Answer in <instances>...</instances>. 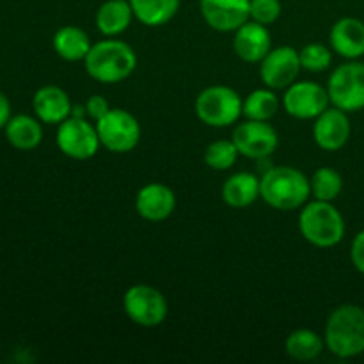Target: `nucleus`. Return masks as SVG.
Listing matches in <instances>:
<instances>
[{
  "label": "nucleus",
  "mask_w": 364,
  "mask_h": 364,
  "mask_svg": "<svg viewBox=\"0 0 364 364\" xmlns=\"http://www.w3.org/2000/svg\"><path fill=\"white\" fill-rule=\"evenodd\" d=\"M259 196L270 208L294 212L309 201L311 183L302 171L291 166L270 167L259 178Z\"/></svg>",
  "instance_id": "obj_1"
},
{
  "label": "nucleus",
  "mask_w": 364,
  "mask_h": 364,
  "mask_svg": "<svg viewBox=\"0 0 364 364\" xmlns=\"http://www.w3.org/2000/svg\"><path fill=\"white\" fill-rule=\"evenodd\" d=\"M84 68L100 84H119L137 68V53L128 43L107 38L91 46Z\"/></svg>",
  "instance_id": "obj_2"
},
{
  "label": "nucleus",
  "mask_w": 364,
  "mask_h": 364,
  "mask_svg": "<svg viewBox=\"0 0 364 364\" xmlns=\"http://www.w3.org/2000/svg\"><path fill=\"white\" fill-rule=\"evenodd\" d=\"M326 347L340 359L364 354V308L343 304L334 309L326 323Z\"/></svg>",
  "instance_id": "obj_3"
},
{
  "label": "nucleus",
  "mask_w": 364,
  "mask_h": 364,
  "mask_svg": "<svg viewBox=\"0 0 364 364\" xmlns=\"http://www.w3.org/2000/svg\"><path fill=\"white\" fill-rule=\"evenodd\" d=\"M299 230L308 244L329 249L340 244L345 237V219L331 201H308L301 208Z\"/></svg>",
  "instance_id": "obj_4"
},
{
  "label": "nucleus",
  "mask_w": 364,
  "mask_h": 364,
  "mask_svg": "<svg viewBox=\"0 0 364 364\" xmlns=\"http://www.w3.org/2000/svg\"><path fill=\"white\" fill-rule=\"evenodd\" d=\"M196 114L206 127H231L244 116V100L233 87L210 85L196 98Z\"/></svg>",
  "instance_id": "obj_5"
},
{
  "label": "nucleus",
  "mask_w": 364,
  "mask_h": 364,
  "mask_svg": "<svg viewBox=\"0 0 364 364\" xmlns=\"http://www.w3.org/2000/svg\"><path fill=\"white\" fill-rule=\"evenodd\" d=\"M331 105L345 112H359L364 109V63L348 60L331 73L327 80Z\"/></svg>",
  "instance_id": "obj_6"
},
{
  "label": "nucleus",
  "mask_w": 364,
  "mask_h": 364,
  "mask_svg": "<svg viewBox=\"0 0 364 364\" xmlns=\"http://www.w3.org/2000/svg\"><path fill=\"white\" fill-rule=\"evenodd\" d=\"M100 142L112 153H130L141 142V123L134 114L112 107L100 121H96Z\"/></svg>",
  "instance_id": "obj_7"
},
{
  "label": "nucleus",
  "mask_w": 364,
  "mask_h": 364,
  "mask_svg": "<svg viewBox=\"0 0 364 364\" xmlns=\"http://www.w3.org/2000/svg\"><path fill=\"white\" fill-rule=\"evenodd\" d=\"M123 309L135 326L159 327L166 322L169 306L160 290L149 284H134L123 295Z\"/></svg>",
  "instance_id": "obj_8"
},
{
  "label": "nucleus",
  "mask_w": 364,
  "mask_h": 364,
  "mask_svg": "<svg viewBox=\"0 0 364 364\" xmlns=\"http://www.w3.org/2000/svg\"><path fill=\"white\" fill-rule=\"evenodd\" d=\"M55 141L60 153L73 160L92 159L102 146L96 123H89L87 117L70 116L57 124Z\"/></svg>",
  "instance_id": "obj_9"
},
{
  "label": "nucleus",
  "mask_w": 364,
  "mask_h": 364,
  "mask_svg": "<svg viewBox=\"0 0 364 364\" xmlns=\"http://www.w3.org/2000/svg\"><path fill=\"white\" fill-rule=\"evenodd\" d=\"M235 146L242 156L252 160L269 159L279 146V137L269 121L245 119L235 127L233 135Z\"/></svg>",
  "instance_id": "obj_10"
},
{
  "label": "nucleus",
  "mask_w": 364,
  "mask_h": 364,
  "mask_svg": "<svg viewBox=\"0 0 364 364\" xmlns=\"http://www.w3.org/2000/svg\"><path fill=\"white\" fill-rule=\"evenodd\" d=\"M331 98L327 87L316 82L302 80L288 85L283 95V107L295 119H316L329 109Z\"/></svg>",
  "instance_id": "obj_11"
},
{
  "label": "nucleus",
  "mask_w": 364,
  "mask_h": 364,
  "mask_svg": "<svg viewBox=\"0 0 364 364\" xmlns=\"http://www.w3.org/2000/svg\"><path fill=\"white\" fill-rule=\"evenodd\" d=\"M302 70L301 55L294 46H277L272 48L259 63V77L265 87L287 89L297 80Z\"/></svg>",
  "instance_id": "obj_12"
},
{
  "label": "nucleus",
  "mask_w": 364,
  "mask_h": 364,
  "mask_svg": "<svg viewBox=\"0 0 364 364\" xmlns=\"http://www.w3.org/2000/svg\"><path fill=\"white\" fill-rule=\"evenodd\" d=\"M206 25L217 32H235L251 20V0H199Z\"/></svg>",
  "instance_id": "obj_13"
},
{
  "label": "nucleus",
  "mask_w": 364,
  "mask_h": 364,
  "mask_svg": "<svg viewBox=\"0 0 364 364\" xmlns=\"http://www.w3.org/2000/svg\"><path fill=\"white\" fill-rule=\"evenodd\" d=\"M352 134V124L348 112L329 107L323 110L313 123V139L323 151H340L348 142Z\"/></svg>",
  "instance_id": "obj_14"
},
{
  "label": "nucleus",
  "mask_w": 364,
  "mask_h": 364,
  "mask_svg": "<svg viewBox=\"0 0 364 364\" xmlns=\"http://www.w3.org/2000/svg\"><path fill=\"white\" fill-rule=\"evenodd\" d=\"M176 208V196L173 188L164 183H148L135 196V210L149 223H162L169 219Z\"/></svg>",
  "instance_id": "obj_15"
},
{
  "label": "nucleus",
  "mask_w": 364,
  "mask_h": 364,
  "mask_svg": "<svg viewBox=\"0 0 364 364\" xmlns=\"http://www.w3.org/2000/svg\"><path fill=\"white\" fill-rule=\"evenodd\" d=\"M233 50L245 63H262L263 57L272 50V39L267 25L255 20L245 21L235 31Z\"/></svg>",
  "instance_id": "obj_16"
},
{
  "label": "nucleus",
  "mask_w": 364,
  "mask_h": 364,
  "mask_svg": "<svg viewBox=\"0 0 364 364\" xmlns=\"http://www.w3.org/2000/svg\"><path fill=\"white\" fill-rule=\"evenodd\" d=\"M331 48L343 59L355 60L364 55V21L354 16H343L331 27Z\"/></svg>",
  "instance_id": "obj_17"
},
{
  "label": "nucleus",
  "mask_w": 364,
  "mask_h": 364,
  "mask_svg": "<svg viewBox=\"0 0 364 364\" xmlns=\"http://www.w3.org/2000/svg\"><path fill=\"white\" fill-rule=\"evenodd\" d=\"M34 116L45 124H60L71 116L70 95L59 85H43L34 92L32 98Z\"/></svg>",
  "instance_id": "obj_18"
},
{
  "label": "nucleus",
  "mask_w": 364,
  "mask_h": 364,
  "mask_svg": "<svg viewBox=\"0 0 364 364\" xmlns=\"http://www.w3.org/2000/svg\"><path fill=\"white\" fill-rule=\"evenodd\" d=\"M4 134H6L7 142L14 149L32 151V149H36L41 144L45 132H43L41 121L36 116L16 114V116H11V119L7 121Z\"/></svg>",
  "instance_id": "obj_19"
},
{
  "label": "nucleus",
  "mask_w": 364,
  "mask_h": 364,
  "mask_svg": "<svg viewBox=\"0 0 364 364\" xmlns=\"http://www.w3.org/2000/svg\"><path fill=\"white\" fill-rule=\"evenodd\" d=\"M223 201L231 208H247L256 201L259 196V178L252 173H235L224 181Z\"/></svg>",
  "instance_id": "obj_20"
},
{
  "label": "nucleus",
  "mask_w": 364,
  "mask_h": 364,
  "mask_svg": "<svg viewBox=\"0 0 364 364\" xmlns=\"http://www.w3.org/2000/svg\"><path fill=\"white\" fill-rule=\"evenodd\" d=\"M134 18L128 0H105L96 11V28L107 38H116L130 27Z\"/></svg>",
  "instance_id": "obj_21"
},
{
  "label": "nucleus",
  "mask_w": 364,
  "mask_h": 364,
  "mask_svg": "<svg viewBox=\"0 0 364 364\" xmlns=\"http://www.w3.org/2000/svg\"><path fill=\"white\" fill-rule=\"evenodd\" d=\"M52 45L60 59L68 60V63H78L87 57L92 43L84 28L75 27V25H64V27L57 28V32L53 34Z\"/></svg>",
  "instance_id": "obj_22"
},
{
  "label": "nucleus",
  "mask_w": 364,
  "mask_h": 364,
  "mask_svg": "<svg viewBox=\"0 0 364 364\" xmlns=\"http://www.w3.org/2000/svg\"><path fill=\"white\" fill-rule=\"evenodd\" d=\"M134 16L146 27H162L176 16L181 0H128Z\"/></svg>",
  "instance_id": "obj_23"
},
{
  "label": "nucleus",
  "mask_w": 364,
  "mask_h": 364,
  "mask_svg": "<svg viewBox=\"0 0 364 364\" xmlns=\"http://www.w3.org/2000/svg\"><path fill=\"white\" fill-rule=\"evenodd\" d=\"M287 354L295 361H313L326 348V340L311 329H297L288 334L284 341Z\"/></svg>",
  "instance_id": "obj_24"
},
{
  "label": "nucleus",
  "mask_w": 364,
  "mask_h": 364,
  "mask_svg": "<svg viewBox=\"0 0 364 364\" xmlns=\"http://www.w3.org/2000/svg\"><path fill=\"white\" fill-rule=\"evenodd\" d=\"M279 105L281 102L274 89H255L244 100V116L245 119L270 121L279 110Z\"/></svg>",
  "instance_id": "obj_25"
},
{
  "label": "nucleus",
  "mask_w": 364,
  "mask_h": 364,
  "mask_svg": "<svg viewBox=\"0 0 364 364\" xmlns=\"http://www.w3.org/2000/svg\"><path fill=\"white\" fill-rule=\"evenodd\" d=\"M309 183H311L313 198L320 199V201L333 203L343 191V178L333 167L316 169L313 176L309 178Z\"/></svg>",
  "instance_id": "obj_26"
},
{
  "label": "nucleus",
  "mask_w": 364,
  "mask_h": 364,
  "mask_svg": "<svg viewBox=\"0 0 364 364\" xmlns=\"http://www.w3.org/2000/svg\"><path fill=\"white\" fill-rule=\"evenodd\" d=\"M238 156H240V153H238L233 139H231V141L220 139V141L212 142V144L206 148L205 164L210 167V169L228 171L237 164Z\"/></svg>",
  "instance_id": "obj_27"
},
{
  "label": "nucleus",
  "mask_w": 364,
  "mask_h": 364,
  "mask_svg": "<svg viewBox=\"0 0 364 364\" xmlns=\"http://www.w3.org/2000/svg\"><path fill=\"white\" fill-rule=\"evenodd\" d=\"M299 55H301L302 70L311 71V73H322L333 63V52L326 45H322V43L306 45L299 52Z\"/></svg>",
  "instance_id": "obj_28"
},
{
  "label": "nucleus",
  "mask_w": 364,
  "mask_h": 364,
  "mask_svg": "<svg viewBox=\"0 0 364 364\" xmlns=\"http://www.w3.org/2000/svg\"><path fill=\"white\" fill-rule=\"evenodd\" d=\"M283 13L281 0H251V20L262 25H272Z\"/></svg>",
  "instance_id": "obj_29"
},
{
  "label": "nucleus",
  "mask_w": 364,
  "mask_h": 364,
  "mask_svg": "<svg viewBox=\"0 0 364 364\" xmlns=\"http://www.w3.org/2000/svg\"><path fill=\"white\" fill-rule=\"evenodd\" d=\"M85 114H87L89 119H92L96 123V121L102 119L103 116H105L107 112H109L112 107H110L109 100L105 98V96L102 95H92L89 96L87 102H85Z\"/></svg>",
  "instance_id": "obj_30"
},
{
  "label": "nucleus",
  "mask_w": 364,
  "mask_h": 364,
  "mask_svg": "<svg viewBox=\"0 0 364 364\" xmlns=\"http://www.w3.org/2000/svg\"><path fill=\"white\" fill-rule=\"evenodd\" d=\"M350 259L354 269L359 274H364V230L359 231L354 237L350 245Z\"/></svg>",
  "instance_id": "obj_31"
},
{
  "label": "nucleus",
  "mask_w": 364,
  "mask_h": 364,
  "mask_svg": "<svg viewBox=\"0 0 364 364\" xmlns=\"http://www.w3.org/2000/svg\"><path fill=\"white\" fill-rule=\"evenodd\" d=\"M11 102L2 91H0V130H4L7 124V121L11 119Z\"/></svg>",
  "instance_id": "obj_32"
}]
</instances>
